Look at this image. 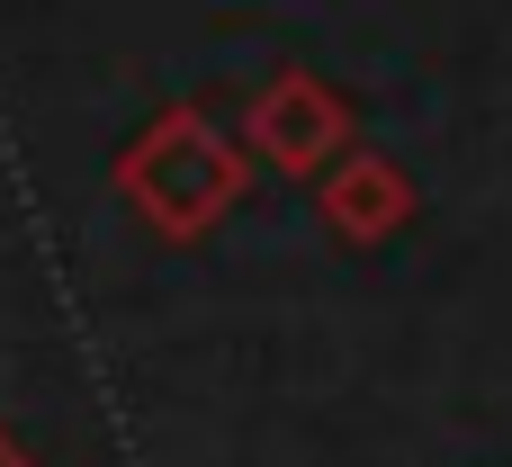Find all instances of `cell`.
<instances>
[{
	"label": "cell",
	"mask_w": 512,
	"mask_h": 467,
	"mask_svg": "<svg viewBox=\"0 0 512 467\" xmlns=\"http://www.w3.org/2000/svg\"><path fill=\"white\" fill-rule=\"evenodd\" d=\"M315 216H324V234L333 243H387V234H405L414 225V180H405V162H387V153H342L324 180H315Z\"/></svg>",
	"instance_id": "cell-3"
},
{
	"label": "cell",
	"mask_w": 512,
	"mask_h": 467,
	"mask_svg": "<svg viewBox=\"0 0 512 467\" xmlns=\"http://www.w3.org/2000/svg\"><path fill=\"white\" fill-rule=\"evenodd\" d=\"M0 467H27V450H18V441H9V432H0Z\"/></svg>",
	"instance_id": "cell-4"
},
{
	"label": "cell",
	"mask_w": 512,
	"mask_h": 467,
	"mask_svg": "<svg viewBox=\"0 0 512 467\" xmlns=\"http://www.w3.org/2000/svg\"><path fill=\"white\" fill-rule=\"evenodd\" d=\"M243 144H252V162H270V171H288V180H324L342 153H360V108L333 90V81H315V72H270L261 90H252V108H243Z\"/></svg>",
	"instance_id": "cell-2"
},
{
	"label": "cell",
	"mask_w": 512,
	"mask_h": 467,
	"mask_svg": "<svg viewBox=\"0 0 512 467\" xmlns=\"http://www.w3.org/2000/svg\"><path fill=\"white\" fill-rule=\"evenodd\" d=\"M243 189H252V144L225 135V126H216L207 108H189V99L153 108V117L117 144V198H126V216H135L144 234H162V243L216 234V225L243 207Z\"/></svg>",
	"instance_id": "cell-1"
}]
</instances>
